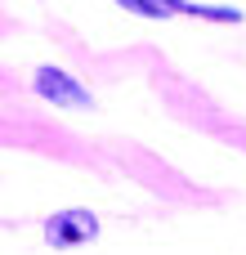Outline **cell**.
I'll return each instance as SVG.
<instances>
[{
	"label": "cell",
	"mask_w": 246,
	"mask_h": 255,
	"mask_svg": "<svg viewBox=\"0 0 246 255\" xmlns=\"http://www.w3.org/2000/svg\"><path fill=\"white\" fill-rule=\"evenodd\" d=\"M117 4H125V9L139 13V18H166V13H170L161 0H117Z\"/></svg>",
	"instance_id": "obj_3"
},
{
	"label": "cell",
	"mask_w": 246,
	"mask_h": 255,
	"mask_svg": "<svg viewBox=\"0 0 246 255\" xmlns=\"http://www.w3.org/2000/svg\"><path fill=\"white\" fill-rule=\"evenodd\" d=\"M36 94H40L45 103H54V108H90V103H94L90 90H85L76 76L58 72V67H40V72H36Z\"/></svg>",
	"instance_id": "obj_1"
},
{
	"label": "cell",
	"mask_w": 246,
	"mask_h": 255,
	"mask_svg": "<svg viewBox=\"0 0 246 255\" xmlns=\"http://www.w3.org/2000/svg\"><path fill=\"white\" fill-rule=\"evenodd\" d=\"M94 233H99V220H94L90 211H63V215H54V220L45 224V238H49L58 251L81 247V242H94Z\"/></svg>",
	"instance_id": "obj_2"
}]
</instances>
